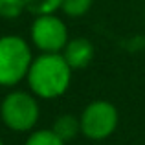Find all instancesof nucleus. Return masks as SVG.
<instances>
[{"label": "nucleus", "instance_id": "nucleus-11", "mask_svg": "<svg viewBox=\"0 0 145 145\" xmlns=\"http://www.w3.org/2000/svg\"><path fill=\"white\" fill-rule=\"evenodd\" d=\"M92 7V0H63L61 9L70 18H79L86 15V11Z\"/></svg>", "mask_w": 145, "mask_h": 145}, {"label": "nucleus", "instance_id": "nucleus-4", "mask_svg": "<svg viewBox=\"0 0 145 145\" xmlns=\"http://www.w3.org/2000/svg\"><path fill=\"white\" fill-rule=\"evenodd\" d=\"M79 123H81V134L99 142V140H105L110 134H114L120 123V114L110 101L97 99L85 106L79 118Z\"/></svg>", "mask_w": 145, "mask_h": 145}, {"label": "nucleus", "instance_id": "nucleus-3", "mask_svg": "<svg viewBox=\"0 0 145 145\" xmlns=\"http://www.w3.org/2000/svg\"><path fill=\"white\" fill-rule=\"evenodd\" d=\"M39 103L28 92H11L0 105V116L7 129L15 132H28L39 121Z\"/></svg>", "mask_w": 145, "mask_h": 145}, {"label": "nucleus", "instance_id": "nucleus-10", "mask_svg": "<svg viewBox=\"0 0 145 145\" xmlns=\"http://www.w3.org/2000/svg\"><path fill=\"white\" fill-rule=\"evenodd\" d=\"M26 11V0H0V17L6 20L18 18Z\"/></svg>", "mask_w": 145, "mask_h": 145}, {"label": "nucleus", "instance_id": "nucleus-9", "mask_svg": "<svg viewBox=\"0 0 145 145\" xmlns=\"http://www.w3.org/2000/svg\"><path fill=\"white\" fill-rule=\"evenodd\" d=\"M24 145H66V142H63V140H61L52 129H50V131L42 129V131L31 132Z\"/></svg>", "mask_w": 145, "mask_h": 145}, {"label": "nucleus", "instance_id": "nucleus-6", "mask_svg": "<svg viewBox=\"0 0 145 145\" xmlns=\"http://www.w3.org/2000/svg\"><path fill=\"white\" fill-rule=\"evenodd\" d=\"M63 57L66 59L72 70L86 68L94 59V44L85 37H75L66 42L63 50Z\"/></svg>", "mask_w": 145, "mask_h": 145}, {"label": "nucleus", "instance_id": "nucleus-1", "mask_svg": "<svg viewBox=\"0 0 145 145\" xmlns=\"http://www.w3.org/2000/svg\"><path fill=\"white\" fill-rule=\"evenodd\" d=\"M26 79L35 96L55 99L63 96L70 86L72 68L63 53H42L33 59Z\"/></svg>", "mask_w": 145, "mask_h": 145}, {"label": "nucleus", "instance_id": "nucleus-2", "mask_svg": "<svg viewBox=\"0 0 145 145\" xmlns=\"http://www.w3.org/2000/svg\"><path fill=\"white\" fill-rule=\"evenodd\" d=\"M31 63V48L22 37L6 35L0 39V86H15L28 77Z\"/></svg>", "mask_w": 145, "mask_h": 145}, {"label": "nucleus", "instance_id": "nucleus-5", "mask_svg": "<svg viewBox=\"0 0 145 145\" xmlns=\"http://www.w3.org/2000/svg\"><path fill=\"white\" fill-rule=\"evenodd\" d=\"M31 40L42 53H61L68 42V28L55 15H40L31 24Z\"/></svg>", "mask_w": 145, "mask_h": 145}, {"label": "nucleus", "instance_id": "nucleus-7", "mask_svg": "<svg viewBox=\"0 0 145 145\" xmlns=\"http://www.w3.org/2000/svg\"><path fill=\"white\" fill-rule=\"evenodd\" d=\"M52 131L59 136L63 142H72L75 136L81 132V123H79V118H75L74 114H63L53 121Z\"/></svg>", "mask_w": 145, "mask_h": 145}, {"label": "nucleus", "instance_id": "nucleus-8", "mask_svg": "<svg viewBox=\"0 0 145 145\" xmlns=\"http://www.w3.org/2000/svg\"><path fill=\"white\" fill-rule=\"evenodd\" d=\"M63 0H26V11L35 17L40 15H55L57 9H61Z\"/></svg>", "mask_w": 145, "mask_h": 145}, {"label": "nucleus", "instance_id": "nucleus-12", "mask_svg": "<svg viewBox=\"0 0 145 145\" xmlns=\"http://www.w3.org/2000/svg\"><path fill=\"white\" fill-rule=\"evenodd\" d=\"M0 145H4V142H2V140H0Z\"/></svg>", "mask_w": 145, "mask_h": 145}]
</instances>
